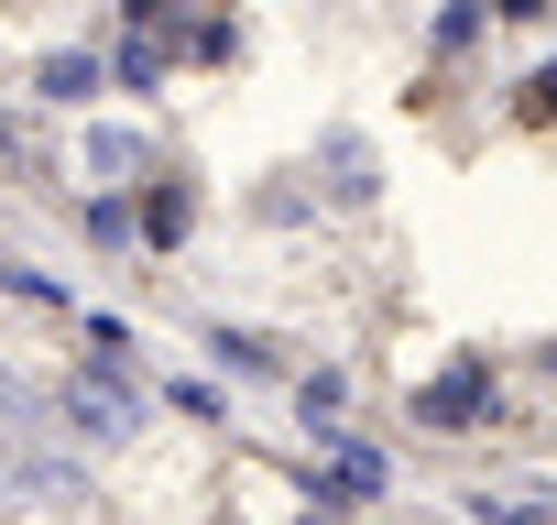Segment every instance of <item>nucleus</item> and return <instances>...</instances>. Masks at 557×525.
<instances>
[{
    "label": "nucleus",
    "instance_id": "nucleus-1",
    "mask_svg": "<svg viewBox=\"0 0 557 525\" xmlns=\"http://www.w3.org/2000/svg\"><path fill=\"white\" fill-rule=\"evenodd\" d=\"M45 99H88V56H45Z\"/></svg>",
    "mask_w": 557,
    "mask_h": 525
}]
</instances>
